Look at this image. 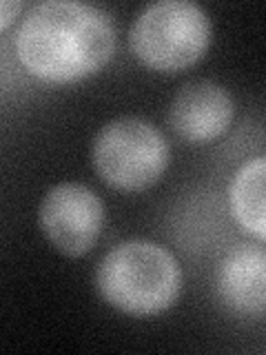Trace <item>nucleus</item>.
<instances>
[{"label": "nucleus", "mask_w": 266, "mask_h": 355, "mask_svg": "<svg viewBox=\"0 0 266 355\" xmlns=\"http://www.w3.org/2000/svg\"><path fill=\"white\" fill-rule=\"evenodd\" d=\"M22 67L47 83H76L105 67L116 49L111 18L76 0H47L29 9L14 38Z\"/></svg>", "instance_id": "f257e3e1"}, {"label": "nucleus", "mask_w": 266, "mask_h": 355, "mask_svg": "<svg viewBox=\"0 0 266 355\" xmlns=\"http://www.w3.org/2000/svg\"><path fill=\"white\" fill-rule=\"evenodd\" d=\"M233 98L213 80L186 83L169 107V125L186 142L202 144L222 136L233 120Z\"/></svg>", "instance_id": "423d86ee"}, {"label": "nucleus", "mask_w": 266, "mask_h": 355, "mask_svg": "<svg viewBox=\"0 0 266 355\" xmlns=\"http://www.w3.org/2000/svg\"><path fill=\"white\" fill-rule=\"evenodd\" d=\"M0 11H3V14H0V29L7 31L11 22H14L22 11V3L20 0H5V3L0 5Z\"/></svg>", "instance_id": "1a4fd4ad"}, {"label": "nucleus", "mask_w": 266, "mask_h": 355, "mask_svg": "<svg viewBox=\"0 0 266 355\" xmlns=\"http://www.w3.org/2000/svg\"><path fill=\"white\" fill-rule=\"evenodd\" d=\"M105 207L89 187L60 182L42 198L38 225L49 244L69 258L85 255L103 231Z\"/></svg>", "instance_id": "39448f33"}, {"label": "nucleus", "mask_w": 266, "mask_h": 355, "mask_svg": "<svg viewBox=\"0 0 266 355\" xmlns=\"http://www.w3.org/2000/svg\"><path fill=\"white\" fill-rule=\"evenodd\" d=\"M229 205L238 225L266 242V155L244 162L233 175Z\"/></svg>", "instance_id": "6e6552de"}, {"label": "nucleus", "mask_w": 266, "mask_h": 355, "mask_svg": "<svg viewBox=\"0 0 266 355\" xmlns=\"http://www.w3.org/2000/svg\"><path fill=\"white\" fill-rule=\"evenodd\" d=\"M94 169L120 191H142L169 166V144L151 122L125 116L98 131L91 149Z\"/></svg>", "instance_id": "20e7f679"}, {"label": "nucleus", "mask_w": 266, "mask_h": 355, "mask_svg": "<svg viewBox=\"0 0 266 355\" xmlns=\"http://www.w3.org/2000/svg\"><path fill=\"white\" fill-rule=\"evenodd\" d=\"M211 42L206 11L188 0H158L144 7L129 29L133 55L155 71H182L204 55Z\"/></svg>", "instance_id": "7ed1b4c3"}, {"label": "nucleus", "mask_w": 266, "mask_h": 355, "mask_svg": "<svg viewBox=\"0 0 266 355\" xmlns=\"http://www.w3.org/2000/svg\"><path fill=\"white\" fill-rule=\"evenodd\" d=\"M218 291L222 302L240 315L266 313V247L240 244L220 266Z\"/></svg>", "instance_id": "0eeeda50"}, {"label": "nucleus", "mask_w": 266, "mask_h": 355, "mask_svg": "<svg viewBox=\"0 0 266 355\" xmlns=\"http://www.w3.org/2000/svg\"><path fill=\"white\" fill-rule=\"evenodd\" d=\"M96 286L105 302L122 313L158 315L180 297L182 269L160 244L129 240L100 260Z\"/></svg>", "instance_id": "f03ea898"}]
</instances>
